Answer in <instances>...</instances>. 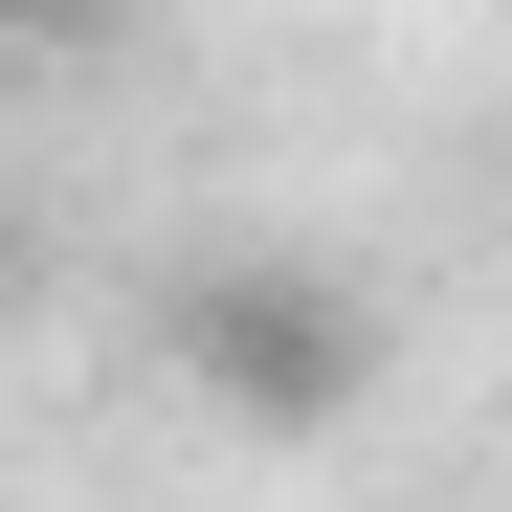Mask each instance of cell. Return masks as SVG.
<instances>
[{
	"label": "cell",
	"mask_w": 512,
	"mask_h": 512,
	"mask_svg": "<svg viewBox=\"0 0 512 512\" xmlns=\"http://www.w3.org/2000/svg\"><path fill=\"white\" fill-rule=\"evenodd\" d=\"M156 357H179V401L245 423V446H334V423L379 401V290L312 268V245H223V268H179Z\"/></svg>",
	"instance_id": "obj_1"
},
{
	"label": "cell",
	"mask_w": 512,
	"mask_h": 512,
	"mask_svg": "<svg viewBox=\"0 0 512 512\" xmlns=\"http://www.w3.org/2000/svg\"><path fill=\"white\" fill-rule=\"evenodd\" d=\"M134 0H0V45H112Z\"/></svg>",
	"instance_id": "obj_2"
},
{
	"label": "cell",
	"mask_w": 512,
	"mask_h": 512,
	"mask_svg": "<svg viewBox=\"0 0 512 512\" xmlns=\"http://www.w3.org/2000/svg\"><path fill=\"white\" fill-rule=\"evenodd\" d=\"M0 312H23V201H0Z\"/></svg>",
	"instance_id": "obj_3"
}]
</instances>
